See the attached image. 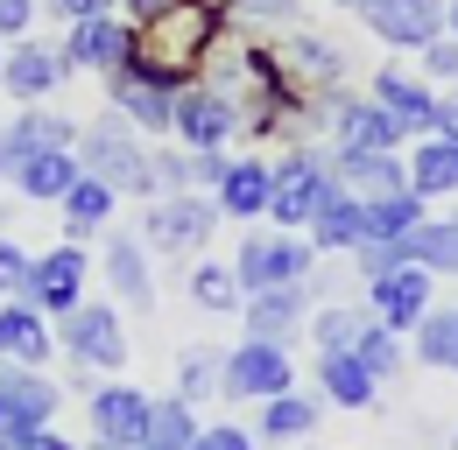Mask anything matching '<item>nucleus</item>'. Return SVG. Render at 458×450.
<instances>
[{
  "label": "nucleus",
  "instance_id": "9",
  "mask_svg": "<svg viewBox=\"0 0 458 450\" xmlns=\"http://www.w3.org/2000/svg\"><path fill=\"white\" fill-rule=\"evenodd\" d=\"M85 281H92V261H85V246H78V239H57L50 254H36L21 303H36V310L57 324L64 310H78V303H85Z\"/></svg>",
  "mask_w": 458,
  "mask_h": 450
},
{
  "label": "nucleus",
  "instance_id": "25",
  "mask_svg": "<svg viewBox=\"0 0 458 450\" xmlns=\"http://www.w3.org/2000/svg\"><path fill=\"white\" fill-rule=\"evenodd\" d=\"M303 317H310V288H303V281H289V288H254V296L240 303L247 338H276V345H289Z\"/></svg>",
  "mask_w": 458,
  "mask_h": 450
},
{
  "label": "nucleus",
  "instance_id": "12",
  "mask_svg": "<svg viewBox=\"0 0 458 450\" xmlns=\"http://www.w3.org/2000/svg\"><path fill=\"white\" fill-rule=\"evenodd\" d=\"M64 78H71V63L57 56V43H7V56H0V92L14 99V106H50L64 92Z\"/></svg>",
  "mask_w": 458,
  "mask_h": 450
},
{
  "label": "nucleus",
  "instance_id": "32",
  "mask_svg": "<svg viewBox=\"0 0 458 450\" xmlns=\"http://www.w3.org/2000/svg\"><path fill=\"white\" fill-rule=\"evenodd\" d=\"M303 324H310V345H318V352H352L360 331L374 324V310H367V303H352V296H339V303H318Z\"/></svg>",
  "mask_w": 458,
  "mask_h": 450
},
{
  "label": "nucleus",
  "instance_id": "40",
  "mask_svg": "<svg viewBox=\"0 0 458 450\" xmlns=\"http://www.w3.org/2000/svg\"><path fill=\"white\" fill-rule=\"evenodd\" d=\"M345 261L360 268V281H374V275H388V268H402V239H360Z\"/></svg>",
  "mask_w": 458,
  "mask_h": 450
},
{
  "label": "nucleus",
  "instance_id": "53",
  "mask_svg": "<svg viewBox=\"0 0 458 450\" xmlns=\"http://www.w3.org/2000/svg\"><path fill=\"white\" fill-rule=\"evenodd\" d=\"M85 450H127V444H114V437H92V444H85Z\"/></svg>",
  "mask_w": 458,
  "mask_h": 450
},
{
  "label": "nucleus",
  "instance_id": "34",
  "mask_svg": "<svg viewBox=\"0 0 458 450\" xmlns=\"http://www.w3.org/2000/svg\"><path fill=\"white\" fill-rule=\"evenodd\" d=\"M183 288H191V303L212 310V317H240V303H247V296H240V275H233V261H198Z\"/></svg>",
  "mask_w": 458,
  "mask_h": 450
},
{
  "label": "nucleus",
  "instance_id": "57",
  "mask_svg": "<svg viewBox=\"0 0 458 450\" xmlns=\"http://www.w3.org/2000/svg\"><path fill=\"white\" fill-rule=\"evenodd\" d=\"M0 56H7V43H0Z\"/></svg>",
  "mask_w": 458,
  "mask_h": 450
},
{
  "label": "nucleus",
  "instance_id": "50",
  "mask_svg": "<svg viewBox=\"0 0 458 450\" xmlns=\"http://www.w3.org/2000/svg\"><path fill=\"white\" fill-rule=\"evenodd\" d=\"M163 0H114V14H127V21H141V14H156Z\"/></svg>",
  "mask_w": 458,
  "mask_h": 450
},
{
  "label": "nucleus",
  "instance_id": "46",
  "mask_svg": "<svg viewBox=\"0 0 458 450\" xmlns=\"http://www.w3.org/2000/svg\"><path fill=\"white\" fill-rule=\"evenodd\" d=\"M36 29V0H0V43H21Z\"/></svg>",
  "mask_w": 458,
  "mask_h": 450
},
{
  "label": "nucleus",
  "instance_id": "7",
  "mask_svg": "<svg viewBox=\"0 0 458 450\" xmlns=\"http://www.w3.org/2000/svg\"><path fill=\"white\" fill-rule=\"evenodd\" d=\"M339 176H332V155H318V148H289L283 162H276V190H268V219L283 225V232H303L310 212L325 204V190H332Z\"/></svg>",
  "mask_w": 458,
  "mask_h": 450
},
{
  "label": "nucleus",
  "instance_id": "17",
  "mask_svg": "<svg viewBox=\"0 0 458 450\" xmlns=\"http://www.w3.org/2000/svg\"><path fill=\"white\" fill-rule=\"evenodd\" d=\"M106 106H114L120 120L134 127V134H170V120H176V92L120 63L114 78H106Z\"/></svg>",
  "mask_w": 458,
  "mask_h": 450
},
{
  "label": "nucleus",
  "instance_id": "23",
  "mask_svg": "<svg viewBox=\"0 0 458 450\" xmlns=\"http://www.w3.org/2000/svg\"><path fill=\"white\" fill-rule=\"evenodd\" d=\"M303 239H310L318 254H352V246L367 239V197H352L345 183H332L325 204H318L310 225H303Z\"/></svg>",
  "mask_w": 458,
  "mask_h": 450
},
{
  "label": "nucleus",
  "instance_id": "38",
  "mask_svg": "<svg viewBox=\"0 0 458 450\" xmlns=\"http://www.w3.org/2000/svg\"><path fill=\"white\" fill-rule=\"evenodd\" d=\"M352 352H360V366H367L374 380H395V373H402V359H409V345H402V331H388V324H367Z\"/></svg>",
  "mask_w": 458,
  "mask_h": 450
},
{
  "label": "nucleus",
  "instance_id": "14",
  "mask_svg": "<svg viewBox=\"0 0 458 450\" xmlns=\"http://www.w3.org/2000/svg\"><path fill=\"white\" fill-rule=\"evenodd\" d=\"M430 288H437V275H430V268L402 261V268H388V275L367 281V310H374V324H388V331L409 338L423 317H430Z\"/></svg>",
  "mask_w": 458,
  "mask_h": 450
},
{
  "label": "nucleus",
  "instance_id": "44",
  "mask_svg": "<svg viewBox=\"0 0 458 450\" xmlns=\"http://www.w3.org/2000/svg\"><path fill=\"white\" fill-rule=\"evenodd\" d=\"M191 450H261V444H254V429H240V422H205Z\"/></svg>",
  "mask_w": 458,
  "mask_h": 450
},
{
  "label": "nucleus",
  "instance_id": "45",
  "mask_svg": "<svg viewBox=\"0 0 458 450\" xmlns=\"http://www.w3.org/2000/svg\"><path fill=\"white\" fill-rule=\"evenodd\" d=\"M233 14L268 21V29H289V21H296V0H233Z\"/></svg>",
  "mask_w": 458,
  "mask_h": 450
},
{
  "label": "nucleus",
  "instance_id": "2",
  "mask_svg": "<svg viewBox=\"0 0 458 450\" xmlns=\"http://www.w3.org/2000/svg\"><path fill=\"white\" fill-rule=\"evenodd\" d=\"M78 169L114 183L120 197H156V176H148V134H134L120 112L106 120H78Z\"/></svg>",
  "mask_w": 458,
  "mask_h": 450
},
{
  "label": "nucleus",
  "instance_id": "30",
  "mask_svg": "<svg viewBox=\"0 0 458 450\" xmlns=\"http://www.w3.org/2000/svg\"><path fill=\"white\" fill-rule=\"evenodd\" d=\"M283 63L303 78V92H339L345 85V50L339 43H325V36H289V50H283Z\"/></svg>",
  "mask_w": 458,
  "mask_h": 450
},
{
  "label": "nucleus",
  "instance_id": "5",
  "mask_svg": "<svg viewBox=\"0 0 458 450\" xmlns=\"http://www.w3.org/2000/svg\"><path fill=\"white\" fill-rule=\"evenodd\" d=\"M318 268V246L303 239V232H247L240 239V261H233V275H240V296H254V288H289V281H310Z\"/></svg>",
  "mask_w": 458,
  "mask_h": 450
},
{
  "label": "nucleus",
  "instance_id": "15",
  "mask_svg": "<svg viewBox=\"0 0 458 450\" xmlns=\"http://www.w3.org/2000/svg\"><path fill=\"white\" fill-rule=\"evenodd\" d=\"M367 36H381L388 50H423L445 36V0H367L360 7Z\"/></svg>",
  "mask_w": 458,
  "mask_h": 450
},
{
  "label": "nucleus",
  "instance_id": "20",
  "mask_svg": "<svg viewBox=\"0 0 458 450\" xmlns=\"http://www.w3.org/2000/svg\"><path fill=\"white\" fill-rule=\"evenodd\" d=\"M99 268H106V288H114L127 310H156V268H148V246L134 232H106Z\"/></svg>",
  "mask_w": 458,
  "mask_h": 450
},
{
  "label": "nucleus",
  "instance_id": "55",
  "mask_svg": "<svg viewBox=\"0 0 458 450\" xmlns=\"http://www.w3.org/2000/svg\"><path fill=\"white\" fill-rule=\"evenodd\" d=\"M0 450H21V437H0Z\"/></svg>",
  "mask_w": 458,
  "mask_h": 450
},
{
  "label": "nucleus",
  "instance_id": "33",
  "mask_svg": "<svg viewBox=\"0 0 458 450\" xmlns=\"http://www.w3.org/2000/svg\"><path fill=\"white\" fill-rule=\"evenodd\" d=\"M402 261L430 268V275H458V219H423L402 232Z\"/></svg>",
  "mask_w": 458,
  "mask_h": 450
},
{
  "label": "nucleus",
  "instance_id": "10",
  "mask_svg": "<svg viewBox=\"0 0 458 450\" xmlns=\"http://www.w3.org/2000/svg\"><path fill=\"white\" fill-rule=\"evenodd\" d=\"M240 134V106H233L219 85H183L176 92V120H170V141L176 148H233Z\"/></svg>",
  "mask_w": 458,
  "mask_h": 450
},
{
  "label": "nucleus",
  "instance_id": "6",
  "mask_svg": "<svg viewBox=\"0 0 458 450\" xmlns=\"http://www.w3.org/2000/svg\"><path fill=\"white\" fill-rule=\"evenodd\" d=\"M296 388V359H289V345L276 338H247V345H233L226 366H219V394L226 401H276V394Z\"/></svg>",
  "mask_w": 458,
  "mask_h": 450
},
{
  "label": "nucleus",
  "instance_id": "18",
  "mask_svg": "<svg viewBox=\"0 0 458 450\" xmlns=\"http://www.w3.org/2000/svg\"><path fill=\"white\" fill-rule=\"evenodd\" d=\"M92 437H114V444H141L148 437V415H156V394L127 388V380H106V388H92Z\"/></svg>",
  "mask_w": 458,
  "mask_h": 450
},
{
  "label": "nucleus",
  "instance_id": "16",
  "mask_svg": "<svg viewBox=\"0 0 458 450\" xmlns=\"http://www.w3.org/2000/svg\"><path fill=\"white\" fill-rule=\"evenodd\" d=\"M381 106L395 112L409 134H437V106H445V92L423 78V71H402V63H381L374 71V85H367Z\"/></svg>",
  "mask_w": 458,
  "mask_h": 450
},
{
  "label": "nucleus",
  "instance_id": "49",
  "mask_svg": "<svg viewBox=\"0 0 458 450\" xmlns=\"http://www.w3.org/2000/svg\"><path fill=\"white\" fill-rule=\"evenodd\" d=\"M437 134H452V141H458V85L445 92V106H437Z\"/></svg>",
  "mask_w": 458,
  "mask_h": 450
},
{
  "label": "nucleus",
  "instance_id": "56",
  "mask_svg": "<svg viewBox=\"0 0 458 450\" xmlns=\"http://www.w3.org/2000/svg\"><path fill=\"white\" fill-rule=\"evenodd\" d=\"M134 450H156V444H134Z\"/></svg>",
  "mask_w": 458,
  "mask_h": 450
},
{
  "label": "nucleus",
  "instance_id": "41",
  "mask_svg": "<svg viewBox=\"0 0 458 450\" xmlns=\"http://www.w3.org/2000/svg\"><path fill=\"white\" fill-rule=\"evenodd\" d=\"M29 268H36V254H29L21 239H0V303L29 288Z\"/></svg>",
  "mask_w": 458,
  "mask_h": 450
},
{
  "label": "nucleus",
  "instance_id": "4",
  "mask_svg": "<svg viewBox=\"0 0 458 450\" xmlns=\"http://www.w3.org/2000/svg\"><path fill=\"white\" fill-rule=\"evenodd\" d=\"M57 352L78 366V373H114L127 366V324H120L114 303H78V310H64L57 317Z\"/></svg>",
  "mask_w": 458,
  "mask_h": 450
},
{
  "label": "nucleus",
  "instance_id": "27",
  "mask_svg": "<svg viewBox=\"0 0 458 450\" xmlns=\"http://www.w3.org/2000/svg\"><path fill=\"white\" fill-rule=\"evenodd\" d=\"M114 204H120V190L114 183H99V176H78V183H71V190H64V239H78V246H85V239H99V232H106V225H114Z\"/></svg>",
  "mask_w": 458,
  "mask_h": 450
},
{
  "label": "nucleus",
  "instance_id": "39",
  "mask_svg": "<svg viewBox=\"0 0 458 450\" xmlns=\"http://www.w3.org/2000/svg\"><path fill=\"white\" fill-rule=\"evenodd\" d=\"M409 338H416L409 352H416L423 366H437V373H445V352H452V310H437V303H430V317H423Z\"/></svg>",
  "mask_w": 458,
  "mask_h": 450
},
{
  "label": "nucleus",
  "instance_id": "35",
  "mask_svg": "<svg viewBox=\"0 0 458 450\" xmlns=\"http://www.w3.org/2000/svg\"><path fill=\"white\" fill-rule=\"evenodd\" d=\"M430 219V197L416 190H388V197H367V239H402L409 225Z\"/></svg>",
  "mask_w": 458,
  "mask_h": 450
},
{
  "label": "nucleus",
  "instance_id": "22",
  "mask_svg": "<svg viewBox=\"0 0 458 450\" xmlns=\"http://www.w3.org/2000/svg\"><path fill=\"white\" fill-rule=\"evenodd\" d=\"M50 352H57V324H50L36 303L7 296V303H0V359H14V366H50Z\"/></svg>",
  "mask_w": 458,
  "mask_h": 450
},
{
  "label": "nucleus",
  "instance_id": "48",
  "mask_svg": "<svg viewBox=\"0 0 458 450\" xmlns=\"http://www.w3.org/2000/svg\"><path fill=\"white\" fill-rule=\"evenodd\" d=\"M21 450H78V444H71V437H57V422H50V429H29V437H21Z\"/></svg>",
  "mask_w": 458,
  "mask_h": 450
},
{
  "label": "nucleus",
  "instance_id": "31",
  "mask_svg": "<svg viewBox=\"0 0 458 450\" xmlns=\"http://www.w3.org/2000/svg\"><path fill=\"white\" fill-rule=\"evenodd\" d=\"M318 394L339 401V408H374L381 380L360 366V352H318Z\"/></svg>",
  "mask_w": 458,
  "mask_h": 450
},
{
  "label": "nucleus",
  "instance_id": "1",
  "mask_svg": "<svg viewBox=\"0 0 458 450\" xmlns=\"http://www.w3.org/2000/svg\"><path fill=\"white\" fill-rule=\"evenodd\" d=\"M233 36V0H163L156 14L134 21V50H127V71L156 78V85H198L205 63L219 56V43Z\"/></svg>",
  "mask_w": 458,
  "mask_h": 450
},
{
  "label": "nucleus",
  "instance_id": "43",
  "mask_svg": "<svg viewBox=\"0 0 458 450\" xmlns=\"http://www.w3.org/2000/svg\"><path fill=\"white\" fill-rule=\"evenodd\" d=\"M183 162H191V190H219V176H226V148H183Z\"/></svg>",
  "mask_w": 458,
  "mask_h": 450
},
{
  "label": "nucleus",
  "instance_id": "28",
  "mask_svg": "<svg viewBox=\"0 0 458 450\" xmlns=\"http://www.w3.org/2000/svg\"><path fill=\"white\" fill-rule=\"evenodd\" d=\"M318 415H325V401H310L303 388H289V394H276V401H261L254 444H303V437L318 429Z\"/></svg>",
  "mask_w": 458,
  "mask_h": 450
},
{
  "label": "nucleus",
  "instance_id": "36",
  "mask_svg": "<svg viewBox=\"0 0 458 450\" xmlns=\"http://www.w3.org/2000/svg\"><path fill=\"white\" fill-rule=\"evenodd\" d=\"M198 429H205V422H198V408H191L183 394H170V401H156V415H148V437H141V444L191 450V444H198Z\"/></svg>",
  "mask_w": 458,
  "mask_h": 450
},
{
  "label": "nucleus",
  "instance_id": "54",
  "mask_svg": "<svg viewBox=\"0 0 458 450\" xmlns=\"http://www.w3.org/2000/svg\"><path fill=\"white\" fill-rule=\"evenodd\" d=\"M332 7H345V14H360V7H367V0H332Z\"/></svg>",
  "mask_w": 458,
  "mask_h": 450
},
{
  "label": "nucleus",
  "instance_id": "51",
  "mask_svg": "<svg viewBox=\"0 0 458 450\" xmlns=\"http://www.w3.org/2000/svg\"><path fill=\"white\" fill-rule=\"evenodd\" d=\"M445 373H458V310H452V352H445Z\"/></svg>",
  "mask_w": 458,
  "mask_h": 450
},
{
  "label": "nucleus",
  "instance_id": "3",
  "mask_svg": "<svg viewBox=\"0 0 458 450\" xmlns=\"http://www.w3.org/2000/svg\"><path fill=\"white\" fill-rule=\"evenodd\" d=\"M212 232H219V204H212V190H170V197H148L141 246H148L156 261H191V254H205Z\"/></svg>",
  "mask_w": 458,
  "mask_h": 450
},
{
  "label": "nucleus",
  "instance_id": "8",
  "mask_svg": "<svg viewBox=\"0 0 458 450\" xmlns=\"http://www.w3.org/2000/svg\"><path fill=\"white\" fill-rule=\"evenodd\" d=\"M64 408L57 380L43 366H14L0 359V437H29V429H50Z\"/></svg>",
  "mask_w": 458,
  "mask_h": 450
},
{
  "label": "nucleus",
  "instance_id": "11",
  "mask_svg": "<svg viewBox=\"0 0 458 450\" xmlns=\"http://www.w3.org/2000/svg\"><path fill=\"white\" fill-rule=\"evenodd\" d=\"M134 50V21L127 14H85V21H64V43L57 56L71 71H92V78H114Z\"/></svg>",
  "mask_w": 458,
  "mask_h": 450
},
{
  "label": "nucleus",
  "instance_id": "26",
  "mask_svg": "<svg viewBox=\"0 0 458 450\" xmlns=\"http://www.w3.org/2000/svg\"><path fill=\"white\" fill-rule=\"evenodd\" d=\"M85 169H78V148H43V155H21L14 162V197L21 204H64V190L78 183Z\"/></svg>",
  "mask_w": 458,
  "mask_h": 450
},
{
  "label": "nucleus",
  "instance_id": "42",
  "mask_svg": "<svg viewBox=\"0 0 458 450\" xmlns=\"http://www.w3.org/2000/svg\"><path fill=\"white\" fill-rule=\"evenodd\" d=\"M416 56H423L416 71H423L430 85H458V36H437V43H423Z\"/></svg>",
  "mask_w": 458,
  "mask_h": 450
},
{
  "label": "nucleus",
  "instance_id": "29",
  "mask_svg": "<svg viewBox=\"0 0 458 450\" xmlns=\"http://www.w3.org/2000/svg\"><path fill=\"white\" fill-rule=\"evenodd\" d=\"M409 190L416 197H452L458 190V141L452 134H416V148H409Z\"/></svg>",
  "mask_w": 458,
  "mask_h": 450
},
{
  "label": "nucleus",
  "instance_id": "47",
  "mask_svg": "<svg viewBox=\"0 0 458 450\" xmlns=\"http://www.w3.org/2000/svg\"><path fill=\"white\" fill-rule=\"evenodd\" d=\"M57 21H85V14H114V0H43Z\"/></svg>",
  "mask_w": 458,
  "mask_h": 450
},
{
  "label": "nucleus",
  "instance_id": "24",
  "mask_svg": "<svg viewBox=\"0 0 458 450\" xmlns=\"http://www.w3.org/2000/svg\"><path fill=\"white\" fill-rule=\"evenodd\" d=\"M332 176H339L352 197H388L409 190V162L395 148H332Z\"/></svg>",
  "mask_w": 458,
  "mask_h": 450
},
{
  "label": "nucleus",
  "instance_id": "52",
  "mask_svg": "<svg viewBox=\"0 0 458 450\" xmlns=\"http://www.w3.org/2000/svg\"><path fill=\"white\" fill-rule=\"evenodd\" d=\"M445 36H458V0H445Z\"/></svg>",
  "mask_w": 458,
  "mask_h": 450
},
{
  "label": "nucleus",
  "instance_id": "21",
  "mask_svg": "<svg viewBox=\"0 0 458 450\" xmlns=\"http://www.w3.org/2000/svg\"><path fill=\"white\" fill-rule=\"evenodd\" d=\"M268 190H276V162H261V155H233L226 176H219V190H212V204H219V219H268Z\"/></svg>",
  "mask_w": 458,
  "mask_h": 450
},
{
  "label": "nucleus",
  "instance_id": "13",
  "mask_svg": "<svg viewBox=\"0 0 458 450\" xmlns=\"http://www.w3.org/2000/svg\"><path fill=\"white\" fill-rule=\"evenodd\" d=\"M325 127H332V148H402V141H409V127H402L374 92H367V99H360V92H352V99H345V92H325Z\"/></svg>",
  "mask_w": 458,
  "mask_h": 450
},
{
  "label": "nucleus",
  "instance_id": "19",
  "mask_svg": "<svg viewBox=\"0 0 458 450\" xmlns=\"http://www.w3.org/2000/svg\"><path fill=\"white\" fill-rule=\"evenodd\" d=\"M43 148H78V120L50 106H21L14 120H0V155H7V176L21 155H43Z\"/></svg>",
  "mask_w": 458,
  "mask_h": 450
},
{
  "label": "nucleus",
  "instance_id": "37",
  "mask_svg": "<svg viewBox=\"0 0 458 450\" xmlns=\"http://www.w3.org/2000/svg\"><path fill=\"white\" fill-rule=\"evenodd\" d=\"M219 366H226V352H212V345H191L183 359H176V394L198 408V401H212L219 394Z\"/></svg>",
  "mask_w": 458,
  "mask_h": 450
}]
</instances>
